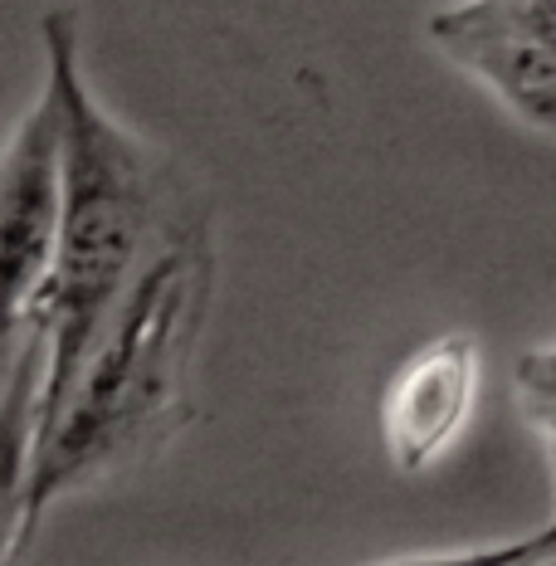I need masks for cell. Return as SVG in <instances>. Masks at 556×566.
<instances>
[{
	"mask_svg": "<svg viewBox=\"0 0 556 566\" xmlns=\"http://www.w3.org/2000/svg\"><path fill=\"white\" fill-rule=\"evenodd\" d=\"M216 293V244L206 220H176L141 264L108 333L50 430L34 440L15 566L30 562L40 523L69 493L141 469L191 424L186 376Z\"/></svg>",
	"mask_w": 556,
	"mask_h": 566,
	"instance_id": "cell-1",
	"label": "cell"
},
{
	"mask_svg": "<svg viewBox=\"0 0 556 566\" xmlns=\"http://www.w3.org/2000/svg\"><path fill=\"white\" fill-rule=\"evenodd\" d=\"M44 88L59 108V240L40 298V333L50 337V357L34 406V440L59 420L117 303L151 259L147 240L161 206L151 147L88 93L69 10L44 15Z\"/></svg>",
	"mask_w": 556,
	"mask_h": 566,
	"instance_id": "cell-2",
	"label": "cell"
},
{
	"mask_svg": "<svg viewBox=\"0 0 556 566\" xmlns=\"http://www.w3.org/2000/svg\"><path fill=\"white\" fill-rule=\"evenodd\" d=\"M59 240V108L50 88L0 147V391L40 333Z\"/></svg>",
	"mask_w": 556,
	"mask_h": 566,
	"instance_id": "cell-3",
	"label": "cell"
},
{
	"mask_svg": "<svg viewBox=\"0 0 556 566\" xmlns=\"http://www.w3.org/2000/svg\"><path fill=\"white\" fill-rule=\"evenodd\" d=\"M424 34L523 127L556 137V0H449Z\"/></svg>",
	"mask_w": 556,
	"mask_h": 566,
	"instance_id": "cell-4",
	"label": "cell"
},
{
	"mask_svg": "<svg viewBox=\"0 0 556 566\" xmlns=\"http://www.w3.org/2000/svg\"><path fill=\"white\" fill-rule=\"evenodd\" d=\"M483 386V347L473 333H440L396 367L381 396V444L396 474L434 469L469 430Z\"/></svg>",
	"mask_w": 556,
	"mask_h": 566,
	"instance_id": "cell-5",
	"label": "cell"
},
{
	"mask_svg": "<svg viewBox=\"0 0 556 566\" xmlns=\"http://www.w3.org/2000/svg\"><path fill=\"white\" fill-rule=\"evenodd\" d=\"M44 357L50 337L34 333L20 352V367L10 371L0 391V566H15V537H20V509H25V479L34 454V406L44 386Z\"/></svg>",
	"mask_w": 556,
	"mask_h": 566,
	"instance_id": "cell-6",
	"label": "cell"
},
{
	"mask_svg": "<svg viewBox=\"0 0 556 566\" xmlns=\"http://www.w3.org/2000/svg\"><path fill=\"white\" fill-rule=\"evenodd\" d=\"M537 557H556L547 527H532L523 537H503V542H479V547H444V552H410L396 562H376V566H523Z\"/></svg>",
	"mask_w": 556,
	"mask_h": 566,
	"instance_id": "cell-7",
	"label": "cell"
},
{
	"mask_svg": "<svg viewBox=\"0 0 556 566\" xmlns=\"http://www.w3.org/2000/svg\"><path fill=\"white\" fill-rule=\"evenodd\" d=\"M523 566H556V557H537V562H523Z\"/></svg>",
	"mask_w": 556,
	"mask_h": 566,
	"instance_id": "cell-8",
	"label": "cell"
}]
</instances>
